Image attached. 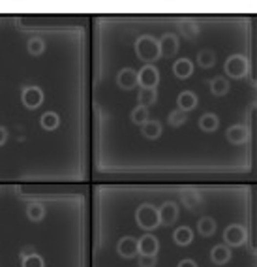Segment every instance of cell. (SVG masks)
I'll return each mask as SVG.
<instances>
[{"mask_svg":"<svg viewBox=\"0 0 257 267\" xmlns=\"http://www.w3.org/2000/svg\"><path fill=\"white\" fill-rule=\"evenodd\" d=\"M257 15L90 19L92 175L254 181Z\"/></svg>","mask_w":257,"mask_h":267,"instance_id":"1","label":"cell"},{"mask_svg":"<svg viewBox=\"0 0 257 267\" xmlns=\"http://www.w3.org/2000/svg\"><path fill=\"white\" fill-rule=\"evenodd\" d=\"M254 181L90 186V267H257Z\"/></svg>","mask_w":257,"mask_h":267,"instance_id":"2","label":"cell"},{"mask_svg":"<svg viewBox=\"0 0 257 267\" xmlns=\"http://www.w3.org/2000/svg\"><path fill=\"white\" fill-rule=\"evenodd\" d=\"M6 137H8L6 128H2V126H0V145H4V143H6Z\"/></svg>","mask_w":257,"mask_h":267,"instance_id":"3","label":"cell"},{"mask_svg":"<svg viewBox=\"0 0 257 267\" xmlns=\"http://www.w3.org/2000/svg\"><path fill=\"white\" fill-rule=\"evenodd\" d=\"M256 62H257V26H256ZM256 182H257V145H256Z\"/></svg>","mask_w":257,"mask_h":267,"instance_id":"4","label":"cell"},{"mask_svg":"<svg viewBox=\"0 0 257 267\" xmlns=\"http://www.w3.org/2000/svg\"><path fill=\"white\" fill-rule=\"evenodd\" d=\"M256 222H257V192H256Z\"/></svg>","mask_w":257,"mask_h":267,"instance_id":"5","label":"cell"}]
</instances>
